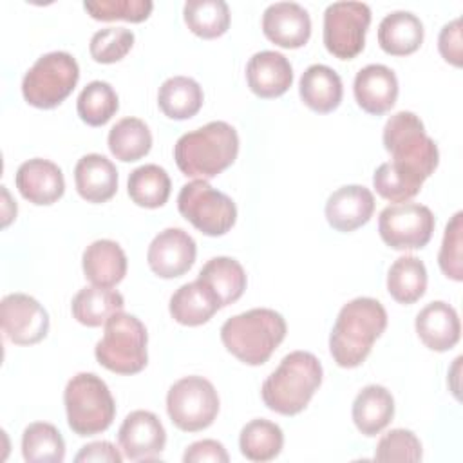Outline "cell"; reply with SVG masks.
Returning <instances> with one entry per match:
<instances>
[{"mask_svg":"<svg viewBox=\"0 0 463 463\" xmlns=\"http://www.w3.org/2000/svg\"><path fill=\"white\" fill-rule=\"evenodd\" d=\"M383 146L392 156V166L423 183L438 166L439 152L427 136L421 119L409 110L392 114L383 127Z\"/></svg>","mask_w":463,"mask_h":463,"instance_id":"5","label":"cell"},{"mask_svg":"<svg viewBox=\"0 0 463 463\" xmlns=\"http://www.w3.org/2000/svg\"><path fill=\"white\" fill-rule=\"evenodd\" d=\"M203 89L188 76H172L163 81L157 92V105L170 119H188L203 107Z\"/></svg>","mask_w":463,"mask_h":463,"instance_id":"29","label":"cell"},{"mask_svg":"<svg viewBox=\"0 0 463 463\" xmlns=\"http://www.w3.org/2000/svg\"><path fill=\"white\" fill-rule=\"evenodd\" d=\"M353 90L362 110L380 116L391 110L396 103L398 78L387 65L371 63L356 72Z\"/></svg>","mask_w":463,"mask_h":463,"instance_id":"18","label":"cell"},{"mask_svg":"<svg viewBox=\"0 0 463 463\" xmlns=\"http://www.w3.org/2000/svg\"><path fill=\"white\" fill-rule=\"evenodd\" d=\"M439 54L445 61L461 67L463 63V42H461V18H456L443 25L438 38Z\"/></svg>","mask_w":463,"mask_h":463,"instance_id":"43","label":"cell"},{"mask_svg":"<svg viewBox=\"0 0 463 463\" xmlns=\"http://www.w3.org/2000/svg\"><path fill=\"white\" fill-rule=\"evenodd\" d=\"M284 445L282 429L264 418L248 421L239 436V449L250 461L275 459Z\"/></svg>","mask_w":463,"mask_h":463,"instance_id":"33","label":"cell"},{"mask_svg":"<svg viewBox=\"0 0 463 463\" xmlns=\"http://www.w3.org/2000/svg\"><path fill=\"white\" fill-rule=\"evenodd\" d=\"M197 279L210 286L221 307L239 300L246 289V273L239 260L232 257H213L199 271Z\"/></svg>","mask_w":463,"mask_h":463,"instance_id":"30","label":"cell"},{"mask_svg":"<svg viewBox=\"0 0 463 463\" xmlns=\"http://www.w3.org/2000/svg\"><path fill=\"white\" fill-rule=\"evenodd\" d=\"M434 215L420 203H398L382 210L378 232L392 250H420L427 246L434 232Z\"/></svg>","mask_w":463,"mask_h":463,"instance_id":"12","label":"cell"},{"mask_svg":"<svg viewBox=\"0 0 463 463\" xmlns=\"http://www.w3.org/2000/svg\"><path fill=\"white\" fill-rule=\"evenodd\" d=\"M427 289L425 264L414 255L398 257L387 273V291L400 304H414Z\"/></svg>","mask_w":463,"mask_h":463,"instance_id":"31","label":"cell"},{"mask_svg":"<svg viewBox=\"0 0 463 463\" xmlns=\"http://www.w3.org/2000/svg\"><path fill=\"white\" fill-rule=\"evenodd\" d=\"M74 183L87 203H107L118 190V170L105 156L87 154L74 166Z\"/></svg>","mask_w":463,"mask_h":463,"instance_id":"22","label":"cell"},{"mask_svg":"<svg viewBox=\"0 0 463 463\" xmlns=\"http://www.w3.org/2000/svg\"><path fill=\"white\" fill-rule=\"evenodd\" d=\"M145 324L130 313H116L105 322V333L94 347L96 360L118 374H136L148 362Z\"/></svg>","mask_w":463,"mask_h":463,"instance_id":"7","label":"cell"},{"mask_svg":"<svg viewBox=\"0 0 463 463\" xmlns=\"http://www.w3.org/2000/svg\"><path fill=\"white\" fill-rule=\"evenodd\" d=\"M83 7L94 20H127L137 24L150 16L154 4L150 0H89L83 2Z\"/></svg>","mask_w":463,"mask_h":463,"instance_id":"38","label":"cell"},{"mask_svg":"<svg viewBox=\"0 0 463 463\" xmlns=\"http://www.w3.org/2000/svg\"><path fill=\"white\" fill-rule=\"evenodd\" d=\"M286 320L268 307H255L228 318L221 327L224 347L246 365H262L286 336Z\"/></svg>","mask_w":463,"mask_h":463,"instance_id":"4","label":"cell"},{"mask_svg":"<svg viewBox=\"0 0 463 463\" xmlns=\"http://www.w3.org/2000/svg\"><path fill=\"white\" fill-rule=\"evenodd\" d=\"M183 16L188 29L206 40L222 36L230 27V7L224 0H188Z\"/></svg>","mask_w":463,"mask_h":463,"instance_id":"36","label":"cell"},{"mask_svg":"<svg viewBox=\"0 0 463 463\" xmlns=\"http://www.w3.org/2000/svg\"><path fill=\"white\" fill-rule=\"evenodd\" d=\"M298 94L311 110L318 114H327L340 105L344 87L338 72H335L327 65L315 63L302 72Z\"/></svg>","mask_w":463,"mask_h":463,"instance_id":"25","label":"cell"},{"mask_svg":"<svg viewBox=\"0 0 463 463\" xmlns=\"http://www.w3.org/2000/svg\"><path fill=\"white\" fill-rule=\"evenodd\" d=\"M118 441L123 454L132 461L156 459L165 445L166 432L159 418L150 411H132L121 423Z\"/></svg>","mask_w":463,"mask_h":463,"instance_id":"15","label":"cell"},{"mask_svg":"<svg viewBox=\"0 0 463 463\" xmlns=\"http://www.w3.org/2000/svg\"><path fill=\"white\" fill-rule=\"evenodd\" d=\"M394 416V398L383 385L364 387L353 402V421L364 436H376Z\"/></svg>","mask_w":463,"mask_h":463,"instance_id":"27","label":"cell"},{"mask_svg":"<svg viewBox=\"0 0 463 463\" xmlns=\"http://www.w3.org/2000/svg\"><path fill=\"white\" fill-rule=\"evenodd\" d=\"M166 412L177 429L184 432L203 430L217 418V391L203 376H184L168 389Z\"/></svg>","mask_w":463,"mask_h":463,"instance_id":"10","label":"cell"},{"mask_svg":"<svg viewBox=\"0 0 463 463\" xmlns=\"http://www.w3.org/2000/svg\"><path fill=\"white\" fill-rule=\"evenodd\" d=\"M373 184L383 199L398 204V203H407L409 199H412L420 192L423 183L400 172L398 168L392 166L391 161H387V163H382L374 170Z\"/></svg>","mask_w":463,"mask_h":463,"instance_id":"39","label":"cell"},{"mask_svg":"<svg viewBox=\"0 0 463 463\" xmlns=\"http://www.w3.org/2000/svg\"><path fill=\"white\" fill-rule=\"evenodd\" d=\"M461 244H463V213L458 212L445 226L438 264L445 277L459 282L463 280V259H461Z\"/></svg>","mask_w":463,"mask_h":463,"instance_id":"41","label":"cell"},{"mask_svg":"<svg viewBox=\"0 0 463 463\" xmlns=\"http://www.w3.org/2000/svg\"><path fill=\"white\" fill-rule=\"evenodd\" d=\"M22 456L29 463H60L65 458V441L54 425L34 421L22 434Z\"/></svg>","mask_w":463,"mask_h":463,"instance_id":"35","label":"cell"},{"mask_svg":"<svg viewBox=\"0 0 463 463\" xmlns=\"http://www.w3.org/2000/svg\"><path fill=\"white\" fill-rule=\"evenodd\" d=\"M177 208L194 228L210 237L224 235L237 219L235 203L206 179L186 183L177 195Z\"/></svg>","mask_w":463,"mask_h":463,"instance_id":"9","label":"cell"},{"mask_svg":"<svg viewBox=\"0 0 463 463\" xmlns=\"http://www.w3.org/2000/svg\"><path fill=\"white\" fill-rule=\"evenodd\" d=\"M123 456L110 441H92L76 454L74 461H109V463H121Z\"/></svg>","mask_w":463,"mask_h":463,"instance_id":"45","label":"cell"},{"mask_svg":"<svg viewBox=\"0 0 463 463\" xmlns=\"http://www.w3.org/2000/svg\"><path fill=\"white\" fill-rule=\"evenodd\" d=\"M239 154L237 130L226 121H210L183 134L174 145V159L186 177L212 179L226 170Z\"/></svg>","mask_w":463,"mask_h":463,"instance_id":"2","label":"cell"},{"mask_svg":"<svg viewBox=\"0 0 463 463\" xmlns=\"http://www.w3.org/2000/svg\"><path fill=\"white\" fill-rule=\"evenodd\" d=\"M168 309L175 322L183 326H201L221 309V302L213 289L197 279L175 289L170 297Z\"/></svg>","mask_w":463,"mask_h":463,"instance_id":"24","label":"cell"},{"mask_svg":"<svg viewBox=\"0 0 463 463\" xmlns=\"http://www.w3.org/2000/svg\"><path fill=\"white\" fill-rule=\"evenodd\" d=\"M119 109V99L110 83L96 80L83 87L78 96L76 110L83 123L90 127L105 125Z\"/></svg>","mask_w":463,"mask_h":463,"instance_id":"37","label":"cell"},{"mask_svg":"<svg viewBox=\"0 0 463 463\" xmlns=\"http://www.w3.org/2000/svg\"><path fill=\"white\" fill-rule=\"evenodd\" d=\"M322 383V364L313 353L293 351L264 380L260 396L269 411L282 416L302 412Z\"/></svg>","mask_w":463,"mask_h":463,"instance_id":"3","label":"cell"},{"mask_svg":"<svg viewBox=\"0 0 463 463\" xmlns=\"http://www.w3.org/2000/svg\"><path fill=\"white\" fill-rule=\"evenodd\" d=\"M371 9L364 2H333L324 11V45L340 58L358 56L365 45Z\"/></svg>","mask_w":463,"mask_h":463,"instance_id":"11","label":"cell"},{"mask_svg":"<svg viewBox=\"0 0 463 463\" xmlns=\"http://www.w3.org/2000/svg\"><path fill=\"white\" fill-rule=\"evenodd\" d=\"M80 67L72 54L52 51L40 56L22 80L24 99L36 109L58 107L76 87Z\"/></svg>","mask_w":463,"mask_h":463,"instance_id":"8","label":"cell"},{"mask_svg":"<svg viewBox=\"0 0 463 463\" xmlns=\"http://www.w3.org/2000/svg\"><path fill=\"white\" fill-rule=\"evenodd\" d=\"M262 31L275 45L297 49L306 45L311 36V18L297 2H275L262 14Z\"/></svg>","mask_w":463,"mask_h":463,"instance_id":"16","label":"cell"},{"mask_svg":"<svg viewBox=\"0 0 463 463\" xmlns=\"http://www.w3.org/2000/svg\"><path fill=\"white\" fill-rule=\"evenodd\" d=\"M416 333L420 340L432 351L443 353L452 349L459 342V318L456 309L443 302L434 300L427 304L418 315L414 322Z\"/></svg>","mask_w":463,"mask_h":463,"instance_id":"21","label":"cell"},{"mask_svg":"<svg viewBox=\"0 0 463 463\" xmlns=\"http://www.w3.org/2000/svg\"><path fill=\"white\" fill-rule=\"evenodd\" d=\"M385 327L387 313L376 298L358 297L344 304L329 335V351L336 365L358 367Z\"/></svg>","mask_w":463,"mask_h":463,"instance_id":"1","label":"cell"},{"mask_svg":"<svg viewBox=\"0 0 463 463\" xmlns=\"http://www.w3.org/2000/svg\"><path fill=\"white\" fill-rule=\"evenodd\" d=\"M0 324L13 344L33 345L47 336L49 315L36 298L9 293L0 302Z\"/></svg>","mask_w":463,"mask_h":463,"instance_id":"13","label":"cell"},{"mask_svg":"<svg viewBox=\"0 0 463 463\" xmlns=\"http://www.w3.org/2000/svg\"><path fill=\"white\" fill-rule=\"evenodd\" d=\"M423 42V24L411 11H392L378 25V43L392 56H407L420 49Z\"/></svg>","mask_w":463,"mask_h":463,"instance_id":"26","label":"cell"},{"mask_svg":"<svg viewBox=\"0 0 463 463\" xmlns=\"http://www.w3.org/2000/svg\"><path fill=\"white\" fill-rule=\"evenodd\" d=\"M110 154L123 161L132 163L145 157L152 148V134L146 123L139 118H123L109 132Z\"/></svg>","mask_w":463,"mask_h":463,"instance_id":"32","label":"cell"},{"mask_svg":"<svg viewBox=\"0 0 463 463\" xmlns=\"http://www.w3.org/2000/svg\"><path fill=\"white\" fill-rule=\"evenodd\" d=\"M134 45V33L127 27H105L90 38V56L98 63H116L127 56Z\"/></svg>","mask_w":463,"mask_h":463,"instance_id":"40","label":"cell"},{"mask_svg":"<svg viewBox=\"0 0 463 463\" xmlns=\"http://www.w3.org/2000/svg\"><path fill=\"white\" fill-rule=\"evenodd\" d=\"M81 266L92 286L112 288L127 275V255L116 241L99 239L85 248Z\"/></svg>","mask_w":463,"mask_h":463,"instance_id":"23","label":"cell"},{"mask_svg":"<svg viewBox=\"0 0 463 463\" xmlns=\"http://www.w3.org/2000/svg\"><path fill=\"white\" fill-rule=\"evenodd\" d=\"M14 183L22 197L38 206L56 203L65 192L61 168L56 163L42 157L24 161L16 170Z\"/></svg>","mask_w":463,"mask_h":463,"instance_id":"17","label":"cell"},{"mask_svg":"<svg viewBox=\"0 0 463 463\" xmlns=\"http://www.w3.org/2000/svg\"><path fill=\"white\" fill-rule=\"evenodd\" d=\"M230 456L222 443L215 439H201L186 447L183 454L184 463H201V461H212V463H228Z\"/></svg>","mask_w":463,"mask_h":463,"instance_id":"44","label":"cell"},{"mask_svg":"<svg viewBox=\"0 0 463 463\" xmlns=\"http://www.w3.org/2000/svg\"><path fill=\"white\" fill-rule=\"evenodd\" d=\"M246 81L253 94L264 99L282 96L293 83L289 60L277 51L255 52L246 65Z\"/></svg>","mask_w":463,"mask_h":463,"instance_id":"20","label":"cell"},{"mask_svg":"<svg viewBox=\"0 0 463 463\" xmlns=\"http://www.w3.org/2000/svg\"><path fill=\"white\" fill-rule=\"evenodd\" d=\"M128 195L143 208H159L170 197V177L159 165H143L130 172L128 175Z\"/></svg>","mask_w":463,"mask_h":463,"instance_id":"34","label":"cell"},{"mask_svg":"<svg viewBox=\"0 0 463 463\" xmlns=\"http://www.w3.org/2000/svg\"><path fill=\"white\" fill-rule=\"evenodd\" d=\"M67 423L78 436L107 430L116 416V403L107 383L94 373H78L63 391Z\"/></svg>","mask_w":463,"mask_h":463,"instance_id":"6","label":"cell"},{"mask_svg":"<svg viewBox=\"0 0 463 463\" xmlns=\"http://www.w3.org/2000/svg\"><path fill=\"white\" fill-rule=\"evenodd\" d=\"M376 461H420L421 443L412 430L392 429L383 434L374 450Z\"/></svg>","mask_w":463,"mask_h":463,"instance_id":"42","label":"cell"},{"mask_svg":"<svg viewBox=\"0 0 463 463\" xmlns=\"http://www.w3.org/2000/svg\"><path fill=\"white\" fill-rule=\"evenodd\" d=\"M374 212V195L360 184H347L335 190L326 203V219L336 232H353L364 226Z\"/></svg>","mask_w":463,"mask_h":463,"instance_id":"19","label":"cell"},{"mask_svg":"<svg viewBox=\"0 0 463 463\" xmlns=\"http://www.w3.org/2000/svg\"><path fill=\"white\" fill-rule=\"evenodd\" d=\"M125 300L123 295L110 288L101 286H89L80 289L71 304L72 317L87 326V327H99L105 326V322L123 311Z\"/></svg>","mask_w":463,"mask_h":463,"instance_id":"28","label":"cell"},{"mask_svg":"<svg viewBox=\"0 0 463 463\" xmlns=\"http://www.w3.org/2000/svg\"><path fill=\"white\" fill-rule=\"evenodd\" d=\"M197 246L192 235L183 228H166L159 232L146 251L150 269L161 279L184 275L195 262Z\"/></svg>","mask_w":463,"mask_h":463,"instance_id":"14","label":"cell"}]
</instances>
